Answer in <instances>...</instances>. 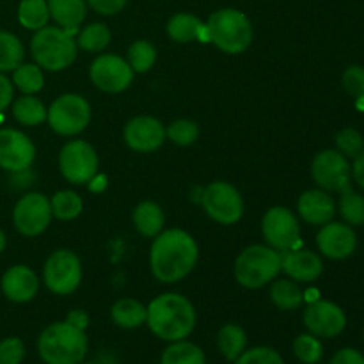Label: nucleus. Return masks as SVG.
I'll list each match as a JSON object with an SVG mask.
<instances>
[{"label": "nucleus", "instance_id": "nucleus-22", "mask_svg": "<svg viewBox=\"0 0 364 364\" xmlns=\"http://www.w3.org/2000/svg\"><path fill=\"white\" fill-rule=\"evenodd\" d=\"M46 2H48L50 18H53L59 27L78 32V27L87 16L85 0H46Z\"/></svg>", "mask_w": 364, "mask_h": 364}, {"label": "nucleus", "instance_id": "nucleus-23", "mask_svg": "<svg viewBox=\"0 0 364 364\" xmlns=\"http://www.w3.org/2000/svg\"><path fill=\"white\" fill-rule=\"evenodd\" d=\"M167 34L176 43H191L196 39L208 41L206 23L191 13H178L167 21Z\"/></svg>", "mask_w": 364, "mask_h": 364}, {"label": "nucleus", "instance_id": "nucleus-17", "mask_svg": "<svg viewBox=\"0 0 364 364\" xmlns=\"http://www.w3.org/2000/svg\"><path fill=\"white\" fill-rule=\"evenodd\" d=\"M123 135L128 148L139 153L155 151L164 144L167 137L162 121L151 116H137L128 121Z\"/></svg>", "mask_w": 364, "mask_h": 364}, {"label": "nucleus", "instance_id": "nucleus-5", "mask_svg": "<svg viewBox=\"0 0 364 364\" xmlns=\"http://www.w3.org/2000/svg\"><path fill=\"white\" fill-rule=\"evenodd\" d=\"M206 34L208 41L224 53H242L251 46L252 43V23L242 11L231 9H219L210 14L206 21Z\"/></svg>", "mask_w": 364, "mask_h": 364}, {"label": "nucleus", "instance_id": "nucleus-10", "mask_svg": "<svg viewBox=\"0 0 364 364\" xmlns=\"http://www.w3.org/2000/svg\"><path fill=\"white\" fill-rule=\"evenodd\" d=\"M59 169L73 185H85L98 173V155L89 142L70 141L59 153Z\"/></svg>", "mask_w": 364, "mask_h": 364}, {"label": "nucleus", "instance_id": "nucleus-39", "mask_svg": "<svg viewBox=\"0 0 364 364\" xmlns=\"http://www.w3.org/2000/svg\"><path fill=\"white\" fill-rule=\"evenodd\" d=\"M336 148L345 159H355L364 149L363 135L354 128H345L336 135Z\"/></svg>", "mask_w": 364, "mask_h": 364}, {"label": "nucleus", "instance_id": "nucleus-16", "mask_svg": "<svg viewBox=\"0 0 364 364\" xmlns=\"http://www.w3.org/2000/svg\"><path fill=\"white\" fill-rule=\"evenodd\" d=\"M304 326L316 338H336L347 326L343 309L331 301H315L304 309Z\"/></svg>", "mask_w": 364, "mask_h": 364}, {"label": "nucleus", "instance_id": "nucleus-12", "mask_svg": "<svg viewBox=\"0 0 364 364\" xmlns=\"http://www.w3.org/2000/svg\"><path fill=\"white\" fill-rule=\"evenodd\" d=\"M52 217L50 199L41 192L25 194L13 210V224L23 237L41 235L48 228Z\"/></svg>", "mask_w": 364, "mask_h": 364}, {"label": "nucleus", "instance_id": "nucleus-29", "mask_svg": "<svg viewBox=\"0 0 364 364\" xmlns=\"http://www.w3.org/2000/svg\"><path fill=\"white\" fill-rule=\"evenodd\" d=\"M13 117L23 127H38L46 121V109L36 96L23 95L13 102Z\"/></svg>", "mask_w": 364, "mask_h": 364}, {"label": "nucleus", "instance_id": "nucleus-34", "mask_svg": "<svg viewBox=\"0 0 364 364\" xmlns=\"http://www.w3.org/2000/svg\"><path fill=\"white\" fill-rule=\"evenodd\" d=\"M13 85H16L23 95H36L45 85V77L38 64H23L21 63L13 71Z\"/></svg>", "mask_w": 364, "mask_h": 364}, {"label": "nucleus", "instance_id": "nucleus-32", "mask_svg": "<svg viewBox=\"0 0 364 364\" xmlns=\"http://www.w3.org/2000/svg\"><path fill=\"white\" fill-rule=\"evenodd\" d=\"M110 28L105 23H91L78 31L77 46L85 52H103L110 45Z\"/></svg>", "mask_w": 364, "mask_h": 364}, {"label": "nucleus", "instance_id": "nucleus-25", "mask_svg": "<svg viewBox=\"0 0 364 364\" xmlns=\"http://www.w3.org/2000/svg\"><path fill=\"white\" fill-rule=\"evenodd\" d=\"M148 309L135 299H121L110 309V318L121 329H137L144 326Z\"/></svg>", "mask_w": 364, "mask_h": 364}, {"label": "nucleus", "instance_id": "nucleus-48", "mask_svg": "<svg viewBox=\"0 0 364 364\" xmlns=\"http://www.w3.org/2000/svg\"><path fill=\"white\" fill-rule=\"evenodd\" d=\"M6 244H7V240H6V235H4V231L0 230V252H2L4 249H6Z\"/></svg>", "mask_w": 364, "mask_h": 364}, {"label": "nucleus", "instance_id": "nucleus-40", "mask_svg": "<svg viewBox=\"0 0 364 364\" xmlns=\"http://www.w3.org/2000/svg\"><path fill=\"white\" fill-rule=\"evenodd\" d=\"M235 364H284L283 358L276 348L270 347H252L245 348L244 354L235 359Z\"/></svg>", "mask_w": 364, "mask_h": 364}, {"label": "nucleus", "instance_id": "nucleus-38", "mask_svg": "<svg viewBox=\"0 0 364 364\" xmlns=\"http://www.w3.org/2000/svg\"><path fill=\"white\" fill-rule=\"evenodd\" d=\"M166 135L171 142L178 146H191L198 141L199 128L191 119H176L166 128Z\"/></svg>", "mask_w": 364, "mask_h": 364}, {"label": "nucleus", "instance_id": "nucleus-20", "mask_svg": "<svg viewBox=\"0 0 364 364\" xmlns=\"http://www.w3.org/2000/svg\"><path fill=\"white\" fill-rule=\"evenodd\" d=\"M2 291L6 299L16 304H25L38 295L39 279L32 269L25 265H14L2 276Z\"/></svg>", "mask_w": 364, "mask_h": 364}, {"label": "nucleus", "instance_id": "nucleus-13", "mask_svg": "<svg viewBox=\"0 0 364 364\" xmlns=\"http://www.w3.org/2000/svg\"><path fill=\"white\" fill-rule=\"evenodd\" d=\"M311 176L326 192H341L350 187L352 167L336 149H323L313 159Z\"/></svg>", "mask_w": 364, "mask_h": 364}, {"label": "nucleus", "instance_id": "nucleus-7", "mask_svg": "<svg viewBox=\"0 0 364 364\" xmlns=\"http://www.w3.org/2000/svg\"><path fill=\"white\" fill-rule=\"evenodd\" d=\"M50 128L59 135H77L87 128L91 121V105L80 95H63L55 98L46 110Z\"/></svg>", "mask_w": 364, "mask_h": 364}, {"label": "nucleus", "instance_id": "nucleus-31", "mask_svg": "<svg viewBox=\"0 0 364 364\" xmlns=\"http://www.w3.org/2000/svg\"><path fill=\"white\" fill-rule=\"evenodd\" d=\"M25 50L20 39L7 31H0V73L14 71L23 63Z\"/></svg>", "mask_w": 364, "mask_h": 364}, {"label": "nucleus", "instance_id": "nucleus-9", "mask_svg": "<svg viewBox=\"0 0 364 364\" xmlns=\"http://www.w3.org/2000/svg\"><path fill=\"white\" fill-rule=\"evenodd\" d=\"M43 279L55 295H70L82 283V263L73 251L59 249L48 256L43 269Z\"/></svg>", "mask_w": 364, "mask_h": 364}, {"label": "nucleus", "instance_id": "nucleus-27", "mask_svg": "<svg viewBox=\"0 0 364 364\" xmlns=\"http://www.w3.org/2000/svg\"><path fill=\"white\" fill-rule=\"evenodd\" d=\"M270 301L281 311H294L304 302V294L294 279H274L270 287Z\"/></svg>", "mask_w": 364, "mask_h": 364}, {"label": "nucleus", "instance_id": "nucleus-6", "mask_svg": "<svg viewBox=\"0 0 364 364\" xmlns=\"http://www.w3.org/2000/svg\"><path fill=\"white\" fill-rule=\"evenodd\" d=\"M235 279L244 288H262L281 272V252L269 245H249L235 262Z\"/></svg>", "mask_w": 364, "mask_h": 364}, {"label": "nucleus", "instance_id": "nucleus-14", "mask_svg": "<svg viewBox=\"0 0 364 364\" xmlns=\"http://www.w3.org/2000/svg\"><path fill=\"white\" fill-rule=\"evenodd\" d=\"M91 82L103 92H123L134 80V70L123 57L116 53H102L89 68Z\"/></svg>", "mask_w": 364, "mask_h": 364}, {"label": "nucleus", "instance_id": "nucleus-3", "mask_svg": "<svg viewBox=\"0 0 364 364\" xmlns=\"http://www.w3.org/2000/svg\"><path fill=\"white\" fill-rule=\"evenodd\" d=\"M87 347L84 331L68 322L52 323L38 338L39 358L45 364H80L87 355Z\"/></svg>", "mask_w": 364, "mask_h": 364}, {"label": "nucleus", "instance_id": "nucleus-1", "mask_svg": "<svg viewBox=\"0 0 364 364\" xmlns=\"http://www.w3.org/2000/svg\"><path fill=\"white\" fill-rule=\"evenodd\" d=\"M199 258L194 238L183 230H167L156 235L149 251V267L160 283L173 284L192 272Z\"/></svg>", "mask_w": 364, "mask_h": 364}, {"label": "nucleus", "instance_id": "nucleus-35", "mask_svg": "<svg viewBox=\"0 0 364 364\" xmlns=\"http://www.w3.org/2000/svg\"><path fill=\"white\" fill-rule=\"evenodd\" d=\"M156 60V48L146 39H139V41L132 43L128 48V59L127 63L134 70V73H146L153 68Z\"/></svg>", "mask_w": 364, "mask_h": 364}, {"label": "nucleus", "instance_id": "nucleus-47", "mask_svg": "<svg viewBox=\"0 0 364 364\" xmlns=\"http://www.w3.org/2000/svg\"><path fill=\"white\" fill-rule=\"evenodd\" d=\"M66 322L71 323L73 327H77V329L85 331V327H87V323H89V318H87V315L82 311V309H75V311L68 313Z\"/></svg>", "mask_w": 364, "mask_h": 364}, {"label": "nucleus", "instance_id": "nucleus-24", "mask_svg": "<svg viewBox=\"0 0 364 364\" xmlns=\"http://www.w3.org/2000/svg\"><path fill=\"white\" fill-rule=\"evenodd\" d=\"M132 219H134L135 230L146 238H155L156 235L162 233L164 224H166L162 208L153 201H144L135 206Z\"/></svg>", "mask_w": 364, "mask_h": 364}, {"label": "nucleus", "instance_id": "nucleus-49", "mask_svg": "<svg viewBox=\"0 0 364 364\" xmlns=\"http://www.w3.org/2000/svg\"><path fill=\"white\" fill-rule=\"evenodd\" d=\"M80 364H95V363H80Z\"/></svg>", "mask_w": 364, "mask_h": 364}, {"label": "nucleus", "instance_id": "nucleus-33", "mask_svg": "<svg viewBox=\"0 0 364 364\" xmlns=\"http://www.w3.org/2000/svg\"><path fill=\"white\" fill-rule=\"evenodd\" d=\"M52 215L60 220H73L82 213L84 203L82 198L73 191H59L50 199Z\"/></svg>", "mask_w": 364, "mask_h": 364}, {"label": "nucleus", "instance_id": "nucleus-28", "mask_svg": "<svg viewBox=\"0 0 364 364\" xmlns=\"http://www.w3.org/2000/svg\"><path fill=\"white\" fill-rule=\"evenodd\" d=\"M160 364H206V355L196 343L187 340L173 341L162 352Z\"/></svg>", "mask_w": 364, "mask_h": 364}, {"label": "nucleus", "instance_id": "nucleus-18", "mask_svg": "<svg viewBox=\"0 0 364 364\" xmlns=\"http://www.w3.org/2000/svg\"><path fill=\"white\" fill-rule=\"evenodd\" d=\"M320 252L331 259H345L352 256L358 245V237L348 224L327 223L316 237Z\"/></svg>", "mask_w": 364, "mask_h": 364}, {"label": "nucleus", "instance_id": "nucleus-44", "mask_svg": "<svg viewBox=\"0 0 364 364\" xmlns=\"http://www.w3.org/2000/svg\"><path fill=\"white\" fill-rule=\"evenodd\" d=\"M329 364H364V355L355 348H341L333 355Z\"/></svg>", "mask_w": 364, "mask_h": 364}, {"label": "nucleus", "instance_id": "nucleus-30", "mask_svg": "<svg viewBox=\"0 0 364 364\" xmlns=\"http://www.w3.org/2000/svg\"><path fill=\"white\" fill-rule=\"evenodd\" d=\"M50 20L48 2L46 0H21L18 6V21L28 31H39L46 27Z\"/></svg>", "mask_w": 364, "mask_h": 364}, {"label": "nucleus", "instance_id": "nucleus-45", "mask_svg": "<svg viewBox=\"0 0 364 364\" xmlns=\"http://www.w3.org/2000/svg\"><path fill=\"white\" fill-rule=\"evenodd\" d=\"M14 96V85L4 73H0V114L11 105Z\"/></svg>", "mask_w": 364, "mask_h": 364}, {"label": "nucleus", "instance_id": "nucleus-43", "mask_svg": "<svg viewBox=\"0 0 364 364\" xmlns=\"http://www.w3.org/2000/svg\"><path fill=\"white\" fill-rule=\"evenodd\" d=\"M85 2L98 14L110 16V14H117L119 11H123L128 0H85Z\"/></svg>", "mask_w": 364, "mask_h": 364}, {"label": "nucleus", "instance_id": "nucleus-42", "mask_svg": "<svg viewBox=\"0 0 364 364\" xmlns=\"http://www.w3.org/2000/svg\"><path fill=\"white\" fill-rule=\"evenodd\" d=\"M25 359V345L20 338H6L0 341V364H21Z\"/></svg>", "mask_w": 364, "mask_h": 364}, {"label": "nucleus", "instance_id": "nucleus-37", "mask_svg": "<svg viewBox=\"0 0 364 364\" xmlns=\"http://www.w3.org/2000/svg\"><path fill=\"white\" fill-rule=\"evenodd\" d=\"M294 354L299 361L304 364L320 363L323 355L322 341H320V338L313 336L311 333L301 334L294 341Z\"/></svg>", "mask_w": 364, "mask_h": 364}, {"label": "nucleus", "instance_id": "nucleus-4", "mask_svg": "<svg viewBox=\"0 0 364 364\" xmlns=\"http://www.w3.org/2000/svg\"><path fill=\"white\" fill-rule=\"evenodd\" d=\"M78 32L63 27H43L36 31L31 41V52L36 64L43 70L63 71L77 59Z\"/></svg>", "mask_w": 364, "mask_h": 364}, {"label": "nucleus", "instance_id": "nucleus-41", "mask_svg": "<svg viewBox=\"0 0 364 364\" xmlns=\"http://www.w3.org/2000/svg\"><path fill=\"white\" fill-rule=\"evenodd\" d=\"M341 84H343L345 91H347L352 98H358V100L364 98V68L363 66L347 68L343 77H341Z\"/></svg>", "mask_w": 364, "mask_h": 364}, {"label": "nucleus", "instance_id": "nucleus-11", "mask_svg": "<svg viewBox=\"0 0 364 364\" xmlns=\"http://www.w3.org/2000/svg\"><path fill=\"white\" fill-rule=\"evenodd\" d=\"M262 233L269 247L284 252L295 249L301 237V226L291 210L284 206H274L262 220Z\"/></svg>", "mask_w": 364, "mask_h": 364}, {"label": "nucleus", "instance_id": "nucleus-26", "mask_svg": "<svg viewBox=\"0 0 364 364\" xmlns=\"http://www.w3.org/2000/svg\"><path fill=\"white\" fill-rule=\"evenodd\" d=\"M217 347H219V352L224 355V359L233 363L247 348V334L237 323H226L217 333Z\"/></svg>", "mask_w": 364, "mask_h": 364}, {"label": "nucleus", "instance_id": "nucleus-21", "mask_svg": "<svg viewBox=\"0 0 364 364\" xmlns=\"http://www.w3.org/2000/svg\"><path fill=\"white\" fill-rule=\"evenodd\" d=\"M297 210L308 224L323 226V224L333 220L334 213H336V205H334V199L326 191L315 188V191H306L299 198Z\"/></svg>", "mask_w": 364, "mask_h": 364}, {"label": "nucleus", "instance_id": "nucleus-46", "mask_svg": "<svg viewBox=\"0 0 364 364\" xmlns=\"http://www.w3.org/2000/svg\"><path fill=\"white\" fill-rule=\"evenodd\" d=\"M352 176H354L355 183L364 188V149L354 159V166H352Z\"/></svg>", "mask_w": 364, "mask_h": 364}, {"label": "nucleus", "instance_id": "nucleus-2", "mask_svg": "<svg viewBox=\"0 0 364 364\" xmlns=\"http://www.w3.org/2000/svg\"><path fill=\"white\" fill-rule=\"evenodd\" d=\"M148 323L149 331L164 341L187 340L196 329V309L187 297L180 294H162L149 302Z\"/></svg>", "mask_w": 364, "mask_h": 364}, {"label": "nucleus", "instance_id": "nucleus-8", "mask_svg": "<svg viewBox=\"0 0 364 364\" xmlns=\"http://www.w3.org/2000/svg\"><path fill=\"white\" fill-rule=\"evenodd\" d=\"M201 205L215 223L231 226L244 215V201L237 188L228 181H213L203 191Z\"/></svg>", "mask_w": 364, "mask_h": 364}, {"label": "nucleus", "instance_id": "nucleus-36", "mask_svg": "<svg viewBox=\"0 0 364 364\" xmlns=\"http://www.w3.org/2000/svg\"><path fill=\"white\" fill-rule=\"evenodd\" d=\"M340 213L350 226H364V198L347 187L340 192Z\"/></svg>", "mask_w": 364, "mask_h": 364}, {"label": "nucleus", "instance_id": "nucleus-19", "mask_svg": "<svg viewBox=\"0 0 364 364\" xmlns=\"http://www.w3.org/2000/svg\"><path fill=\"white\" fill-rule=\"evenodd\" d=\"M281 270L290 279L299 283H311L322 276L323 263L315 252L306 249H290L281 252Z\"/></svg>", "mask_w": 364, "mask_h": 364}, {"label": "nucleus", "instance_id": "nucleus-15", "mask_svg": "<svg viewBox=\"0 0 364 364\" xmlns=\"http://www.w3.org/2000/svg\"><path fill=\"white\" fill-rule=\"evenodd\" d=\"M36 159V146L23 132L14 128L0 130V169L23 173Z\"/></svg>", "mask_w": 364, "mask_h": 364}]
</instances>
